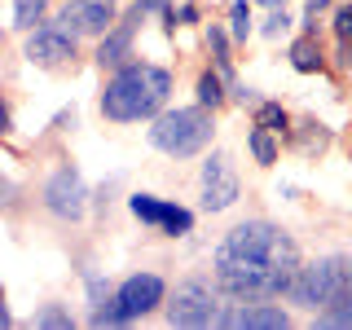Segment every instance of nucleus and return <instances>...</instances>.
<instances>
[{
    "label": "nucleus",
    "instance_id": "f257e3e1",
    "mask_svg": "<svg viewBox=\"0 0 352 330\" xmlns=\"http://www.w3.org/2000/svg\"><path fill=\"white\" fill-rule=\"evenodd\" d=\"M212 269L229 300H278L300 269V247L273 220H242L220 238Z\"/></svg>",
    "mask_w": 352,
    "mask_h": 330
},
{
    "label": "nucleus",
    "instance_id": "f03ea898",
    "mask_svg": "<svg viewBox=\"0 0 352 330\" xmlns=\"http://www.w3.org/2000/svg\"><path fill=\"white\" fill-rule=\"evenodd\" d=\"M172 93V75L163 66L150 62H128L115 80L106 84L102 93V115L115 119V124H132V119H150L159 115L163 102Z\"/></svg>",
    "mask_w": 352,
    "mask_h": 330
},
{
    "label": "nucleus",
    "instance_id": "7ed1b4c3",
    "mask_svg": "<svg viewBox=\"0 0 352 330\" xmlns=\"http://www.w3.org/2000/svg\"><path fill=\"white\" fill-rule=\"evenodd\" d=\"M344 291H352V260L348 256H322L313 264H300L291 286H286L291 304L313 308V313L326 308V304H335Z\"/></svg>",
    "mask_w": 352,
    "mask_h": 330
},
{
    "label": "nucleus",
    "instance_id": "20e7f679",
    "mask_svg": "<svg viewBox=\"0 0 352 330\" xmlns=\"http://www.w3.org/2000/svg\"><path fill=\"white\" fill-rule=\"evenodd\" d=\"M212 141V115L207 106H185V110H168L154 119L150 128V146H159L172 159H190Z\"/></svg>",
    "mask_w": 352,
    "mask_h": 330
},
{
    "label": "nucleus",
    "instance_id": "39448f33",
    "mask_svg": "<svg viewBox=\"0 0 352 330\" xmlns=\"http://www.w3.org/2000/svg\"><path fill=\"white\" fill-rule=\"evenodd\" d=\"M220 295L207 286L203 278H190L176 286L172 304H168V322L172 326H190V330H203V326H216L220 322Z\"/></svg>",
    "mask_w": 352,
    "mask_h": 330
},
{
    "label": "nucleus",
    "instance_id": "423d86ee",
    "mask_svg": "<svg viewBox=\"0 0 352 330\" xmlns=\"http://www.w3.org/2000/svg\"><path fill=\"white\" fill-rule=\"evenodd\" d=\"M44 207H49L58 220H80L88 207V190H84V176L75 168H58L44 185Z\"/></svg>",
    "mask_w": 352,
    "mask_h": 330
},
{
    "label": "nucleus",
    "instance_id": "0eeeda50",
    "mask_svg": "<svg viewBox=\"0 0 352 330\" xmlns=\"http://www.w3.org/2000/svg\"><path fill=\"white\" fill-rule=\"evenodd\" d=\"M58 27L71 31V36H106L115 27V5L110 0H66Z\"/></svg>",
    "mask_w": 352,
    "mask_h": 330
},
{
    "label": "nucleus",
    "instance_id": "6e6552de",
    "mask_svg": "<svg viewBox=\"0 0 352 330\" xmlns=\"http://www.w3.org/2000/svg\"><path fill=\"white\" fill-rule=\"evenodd\" d=\"M238 203V172L225 154H212L203 163V207L207 212H225Z\"/></svg>",
    "mask_w": 352,
    "mask_h": 330
},
{
    "label": "nucleus",
    "instance_id": "1a4fd4ad",
    "mask_svg": "<svg viewBox=\"0 0 352 330\" xmlns=\"http://www.w3.org/2000/svg\"><path fill=\"white\" fill-rule=\"evenodd\" d=\"M128 207H132L137 220L159 225L163 234H190V229H194V216L185 212V207H172V203H163V198H154V194H132Z\"/></svg>",
    "mask_w": 352,
    "mask_h": 330
},
{
    "label": "nucleus",
    "instance_id": "9d476101",
    "mask_svg": "<svg viewBox=\"0 0 352 330\" xmlns=\"http://www.w3.org/2000/svg\"><path fill=\"white\" fill-rule=\"evenodd\" d=\"M115 304H119V313H124V322H132V317H146L150 308L163 304V282L154 278V273H137V278H128L115 291Z\"/></svg>",
    "mask_w": 352,
    "mask_h": 330
},
{
    "label": "nucleus",
    "instance_id": "9b49d317",
    "mask_svg": "<svg viewBox=\"0 0 352 330\" xmlns=\"http://www.w3.org/2000/svg\"><path fill=\"white\" fill-rule=\"evenodd\" d=\"M216 326H229V330H286V326H291V317H286L282 308L247 300V304H234V308H220V322Z\"/></svg>",
    "mask_w": 352,
    "mask_h": 330
},
{
    "label": "nucleus",
    "instance_id": "f8f14e48",
    "mask_svg": "<svg viewBox=\"0 0 352 330\" xmlns=\"http://www.w3.org/2000/svg\"><path fill=\"white\" fill-rule=\"evenodd\" d=\"M27 58L36 66H66L75 58V36L62 31V27H40V31H31V40H27Z\"/></svg>",
    "mask_w": 352,
    "mask_h": 330
},
{
    "label": "nucleus",
    "instance_id": "ddd939ff",
    "mask_svg": "<svg viewBox=\"0 0 352 330\" xmlns=\"http://www.w3.org/2000/svg\"><path fill=\"white\" fill-rule=\"evenodd\" d=\"M137 22H141V5L132 9V14L119 22V27H110L106 31V40H102V49H97V62L102 66H119L132 53V36H137Z\"/></svg>",
    "mask_w": 352,
    "mask_h": 330
},
{
    "label": "nucleus",
    "instance_id": "4468645a",
    "mask_svg": "<svg viewBox=\"0 0 352 330\" xmlns=\"http://www.w3.org/2000/svg\"><path fill=\"white\" fill-rule=\"evenodd\" d=\"M322 326H352V291H344L335 304L322 308Z\"/></svg>",
    "mask_w": 352,
    "mask_h": 330
},
{
    "label": "nucleus",
    "instance_id": "2eb2a0df",
    "mask_svg": "<svg viewBox=\"0 0 352 330\" xmlns=\"http://www.w3.org/2000/svg\"><path fill=\"white\" fill-rule=\"evenodd\" d=\"M44 5H49V0H14V27L31 31V27H36V22H40Z\"/></svg>",
    "mask_w": 352,
    "mask_h": 330
},
{
    "label": "nucleus",
    "instance_id": "dca6fc26",
    "mask_svg": "<svg viewBox=\"0 0 352 330\" xmlns=\"http://www.w3.org/2000/svg\"><path fill=\"white\" fill-rule=\"evenodd\" d=\"M291 66H295V71H317V66H322L317 44H313V40H300V44L291 49Z\"/></svg>",
    "mask_w": 352,
    "mask_h": 330
},
{
    "label": "nucleus",
    "instance_id": "f3484780",
    "mask_svg": "<svg viewBox=\"0 0 352 330\" xmlns=\"http://www.w3.org/2000/svg\"><path fill=\"white\" fill-rule=\"evenodd\" d=\"M251 154H256V163H278V146H273V137H269V128H256L251 132Z\"/></svg>",
    "mask_w": 352,
    "mask_h": 330
},
{
    "label": "nucleus",
    "instance_id": "a211bd4d",
    "mask_svg": "<svg viewBox=\"0 0 352 330\" xmlns=\"http://www.w3.org/2000/svg\"><path fill=\"white\" fill-rule=\"evenodd\" d=\"M256 128L282 132V128H286V110H282L278 102H260V106H256Z\"/></svg>",
    "mask_w": 352,
    "mask_h": 330
},
{
    "label": "nucleus",
    "instance_id": "6ab92c4d",
    "mask_svg": "<svg viewBox=\"0 0 352 330\" xmlns=\"http://www.w3.org/2000/svg\"><path fill=\"white\" fill-rule=\"evenodd\" d=\"M36 326L40 330H71V313L58 308V304H44L40 313H36Z\"/></svg>",
    "mask_w": 352,
    "mask_h": 330
},
{
    "label": "nucleus",
    "instance_id": "aec40b11",
    "mask_svg": "<svg viewBox=\"0 0 352 330\" xmlns=\"http://www.w3.org/2000/svg\"><path fill=\"white\" fill-rule=\"evenodd\" d=\"M220 97H225V93H220V80L207 71L203 80H198V102H203V106H220Z\"/></svg>",
    "mask_w": 352,
    "mask_h": 330
},
{
    "label": "nucleus",
    "instance_id": "412c9836",
    "mask_svg": "<svg viewBox=\"0 0 352 330\" xmlns=\"http://www.w3.org/2000/svg\"><path fill=\"white\" fill-rule=\"evenodd\" d=\"M93 326H124V313H119L115 300H102V308L93 313Z\"/></svg>",
    "mask_w": 352,
    "mask_h": 330
},
{
    "label": "nucleus",
    "instance_id": "4be33fe9",
    "mask_svg": "<svg viewBox=\"0 0 352 330\" xmlns=\"http://www.w3.org/2000/svg\"><path fill=\"white\" fill-rule=\"evenodd\" d=\"M229 22H234V36H238V40H247V36H251V9H247V0H238V5H234Z\"/></svg>",
    "mask_w": 352,
    "mask_h": 330
},
{
    "label": "nucleus",
    "instance_id": "5701e85b",
    "mask_svg": "<svg viewBox=\"0 0 352 330\" xmlns=\"http://www.w3.org/2000/svg\"><path fill=\"white\" fill-rule=\"evenodd\" d=\"M286 27H291V18H286V9H273V14L264 18V36H282Z\"/></svg>",
    "mask_w": 352,
    "mask_h": 330
},
{
    "label": "nucleus",
    "instance_id": "b1692460",
    "mask_svg": "<svg viewBox=\"0 0 352 330\" xmlns=\"http://www.w3.org/2000/svg\"><path fill=\"white\" fill-rule=\"evenodd\" d=\"M207 40H212V49H216V62L229 71V58H225V49H229V44H225V31H220V27H212V31H207Z\"/></svg>",
    "mask_w": 352,
    "mask_h": 330
},
{
    "label": "nucleus",
    "instance_id": "393cba45",
    "mask_svg": "<svg viewBox=\"0 0 352 330\" xmlns=\"http://www.w3.org/2000/svg\"><path fill=\"white\" fill-rule=\"evenodd\" d=\"M335 31H339V40H352V5L335 14Z\"/></svg>",
    "mask_w": 352,
    "mask_h": 330
},
{
    "label": "nucleus",
    "instance_id": "a878e982",
    "mask_svg": "<svg viewBox=\"0 0 352 330\" xmlns=\"http://www.w3.org/2000/svg\"><path fill=\"white\" fill-rule=\"evenodd\" d=\"M14 198H18L14 181H5V176H0V212H9V207H14Z\"/></svg>",
    "mask_w": 352,
    "mask_h": 330
},
{
    "label": "nucleus",
    "instance_id": "bb28decb",
    "mask_svg": "<svg viewBox=\"0 0 352 330\" xmlns=\"http://www.w3.org/2000/svg\"><path fill=\"white\" fill-rule=\"evenodd\" d=\"M9 326V308H5V291H0V330Z\"/></svg>",
    "mask_w": 352,
    "mask_h": 330
},
{
    "label": "nucleus",
    "instance_id": "cd10ccee",
    "mask_svg": "<svg viewBox=\"0 0 352 330\" xmlns=\"http://www.w3.org/2000/svg\"><path fill=\"white\" fill-rule=\"evenodd\" d=\"M5 128H9V110L0 106V132H5Z\"/></svg>",
    "mask_w": 352,
    "mask_h": 330
},
{
    "label": "nucleus",
    "instance_id": "c85d7f7f",
    "mask_svg": "<svg viewBox=\"0 0 352 330\" xmlns=\"http://www.w3.org/2000/svg\"><path fill=\"white\" fill-rule=\"evenodd\" d=\"M264 5H269V9H286V0H264Z\"/></svg>",
    "mask_w": 352,
    "mask_h": 330
}]
</instances>
